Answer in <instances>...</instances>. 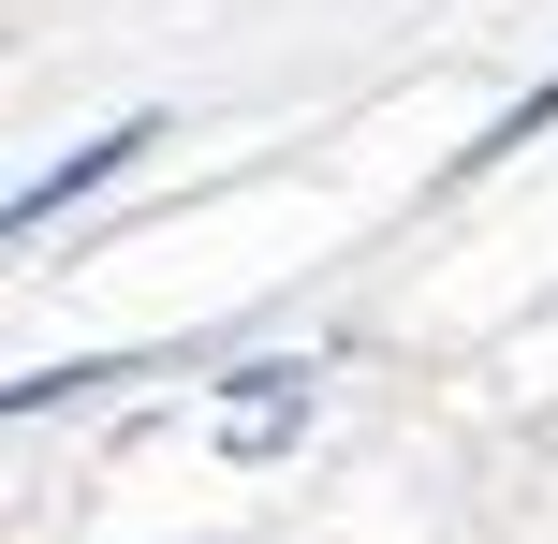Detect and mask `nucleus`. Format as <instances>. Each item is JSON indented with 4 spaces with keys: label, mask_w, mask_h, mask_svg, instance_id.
<instances>
[{
    "label": "nucleus",
    "mask_w": 558,
    "mask_h": 544,
    "mask_svg": "<svg viewBox=\"0 0 558 544\" xmlns=\"http://www.w3.org/2000/svg\"><path fill=\"white\" fill-rule=\"evenodd\" d=\"M133 147H162V118H118V133H88V147H74V162H45V177L15 192V221H59V206H74V192H104Z\"/></svg>",
    "instance_id": "f257e3e1"
},
{
    "label": "nucleus",
    "mask_w": 558,
    "mask_h": 544,
    "mask_svg": "<svg viewBox=\"0 0 558 544\" xmlns=\"http://www.w3.org/2000/svg\"><path fill=\"white\" fill-rule=\"evenodd\" d=\"M294 412H308V368H251V398L221 412V442H235V457H265V442H294Z\"/></svg>",
    "instance_id": "f03ea898"
}]
</instances>
